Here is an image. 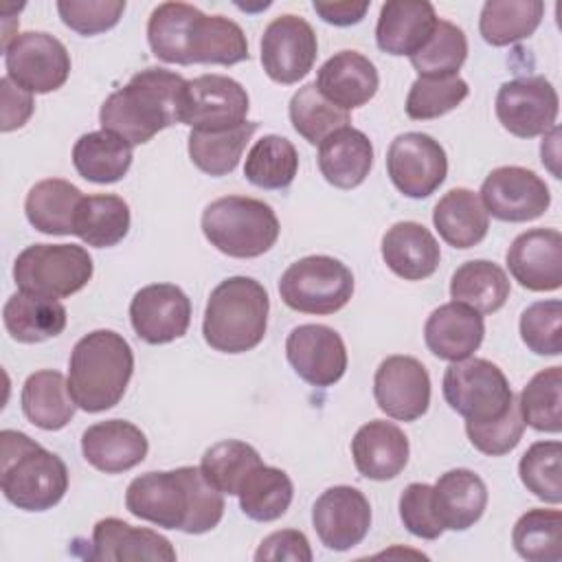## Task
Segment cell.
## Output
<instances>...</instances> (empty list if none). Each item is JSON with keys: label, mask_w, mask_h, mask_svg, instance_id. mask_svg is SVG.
Instances as JSON below:
<instances>
[{"label": "cell", "mask_w": 562, "mask_h": 562, "mask_svg": "<svg viewBox=\"0 0 562 562\" xmlns=\"http://www.w3.org/2000/svg\"><path fill=\"white\" fill-rule=\"evenodd\" d=\"M125 507L132 516L162 529L198 536L220 525L224 496L204 479L200 468L182 465L136 476L127 485Z\"/></svg>", "instance_id": "cell-1"}, {"label": "cell", "mask_w": 562, "mask_h": 562, "mask_svg": "<svg viewBox=\"0 0 562 562\" xmlns=\"http://www.w3.org/2000/svg\"><path fill=\"white\" fill-rule=\"evenodd\" d=\"M187 79L167 68H145L114 90L99 110L101 130L132 147L151 140L165 127L182 123Z\"/></svg>", "instance_id": "cell-2"}, {"label": "cell", "mask_w": 562, "mask_h": 562, "mask_svg": "<svg viewBox=\"0 0 562 562\" xmlns=\"http://www.w3.org/2000/svg\"><path fill=\"white\" fill-rule=\"evenodd\" d=\"M134 373L130 342L112 329H94L79 338L68 360V391L77 408L101 413L116 406Z\"/></svg>", "instance_id": "cell-3"}, {"label": "cell", "mask_w": 562, "mask_h": 562, "mask_svg": "<svg viewBox=\"0 0 562 562\" xmlns=\"http://www.w3.org/2000/svg\"><path fill=\"white\" fill-rule=\"evenodd\" d=\"M0 487L18 509L46 512L64 498L68 468L29 435L4 428L0 432Z\"/></svg>", "instance_id": "cell-4"}, {"label": "cell", "mask_w": 562, "mask_h": 562, "mask_svg": "<svg viewBox=\"0 0 562 562\" xmlns=\"http://www.w3.org/2000/svg\"><path fill=\"white\" fill-rule=\"evenodd\" d=\"M270 299L252 277H228L217 283L206 301L202 334L211 349L246 353L255 349L268 329Z\"/></svg>", "instance_id": "cell-5"}, {"label": "cell", "mask_w": 562, "mask_h": 562, "mask_svg": "<svg viewBox=\"0 0 562 562\" xmlns=\"http://www.w3.org/2000/svg\"><path fill=\"white\" fill-rule=\"evenodd\" d=\"M279 220L270 204L246 195H224L202 211V233L211 246L235 259H255L279 239Z\"/></svg>", "instance_id": "cell-6"}, {"label": "cell", "mask_w": 562, "mask_h": 562, "mask_svg": "<svg viewBox=\"0 0 562 562\" xmlns=\"http://www.w3.org/2000/svg\"><path fill=\"white\" fill-rule=\"evenodd\" d=\"M94 263L77 244H33L13 263L18 290L44 299H64L88 285Z\"/></svg>", "instance_id": "cell-7"}, {"label": "cell", "mask_w": 562, "mask_h": 562, "mask_svg": "<svg viewBox=\"0 0 562 562\" xmlns=\"http://www.w3.org/2000/svg\"><path fill=\"white\" fill-rule=\"evenodd\" d=\"M281 301L303 314H334L353 294L351 270L329 255H307L285 268L279 279Z\"/></svg>", "instance_id": "cell-8"}, {"label": "cell", "mask_w": 562, "mask_h": 562, "mask_svg": "<svg viewBox=\"0 0 562 562\" xmlns=\"http://www.w3.org/2000/svg\"><path fill=\"white\" fill-rule=\"evenodd\" d=\"M441 389L448 406L465 422H492L505 415L516 400L503 369L472 356L450 362Z\"/></svg>", "instance_id": "cell-9"}, {"label": "cell", "mask_w": 562, "mask_h": 562, "mask_svg": "<svg viewBox=\"0 0 562 562\" xmlns=\"http://www.w3.org/2000/svg\"><path fill=\"white\" fill-rule=\"evenodd\" d=\"M2 50L7 77L31 94L53 92L61 88L70 75V53L50 33H18Z\"/></svg>", "instance_id": "cell-10"}, {"label": "cell", "mask_w": 562, "mask_h": 562, "mask_svg": "<svg viewBox=\"0 0 562 562\" xmlns=\"http://www.w3.org/2000/svg\"><path fill=\"white\" fill-rule=\"evenodd\" d=\"M386 173L402 195L413 200L428 198L446 180V149L430 134L404 132L389 145Z\"/></svg>", "instance_id": "cell-11"}, {"label": "cell", "mask_w": 562, "mask_h": 562, "mask_svg": "<svg viewBox=\"0 0 562 562\" xmlns=\"http://www.w3.org/2000/svg\"><path fill=\"white\" fill-rule=\"evenodd\" d=\"M494 110L498 123L509 134L533 138L555 125L560 99L553 83L542 75L516 77L498 88Z\"/></svg>", "instance_id": "cell-12"}, {"label": "cell", "mask_w": 562, "mask_h": 562, "mask_svg": "<svg viewBox=\"0 0 562 562\" xmlns=\"http://www.w3.org/2000/svg\"><path fill=\"white\" fill-rule=\"evenodd\" d=\"M318 55V40L312 24L294 13L274 18L261 35V66L266 75L283 86L299 83Z\"/></svg>", "instance_id": "cell-13"}, {"label": "cell", "mask_w": 562, "mask_h": 562, "mask_svg": "<svg viewBox=\"0 0 562 562\" xmlns=\"http://www.w3.org/2000/svg\"><path fill=\"white\" fill-rule=\"evenodd\" d=\"M479 198L487 215L501 222H531L551 204L547 182L536 171L518 165L492 169L481 184Z\"/></svg>", "instance_id": "cell-14"}, {"label": "cell", "mask_w": 562, "mask_h": 562, "mask_svg": "<svg viewBox=\"0 0 562 562\" xmlns=\"http://www.w3.org/2000/svg\"><path fill=\"white\" fill-rule=\"evenodd\" d=\"M246 88L226 75H200L187 81L182 123L191 130H228L246 123Z\"/></svg>", "instance_id": "cell-15"}, {"label": "cell", "mask_w": 562, "mask_h": 562, "mask_svg": "<svg viewBox=\"0 0 562 562\" xmlns=\"http://www.w3.org/2000/svg\"><path fill=\"white\" fill-rule=\"evenodd\" d=\"M373 395L389 417L415 422L430 406V375L413 356H389L375 369Z\"/></svg>", "instance_id": "cell-16"}, {"label": "cell", "mask_w": 562, "mask_h": 562, "mask_svg": "<svg viewBox=\"0 0 562 562\" xmlns=\"http://www.w3.org/2000/svg\"><path fill=\"white\" fill-rule=\"evenodd\" d=\"M312 525L331 551H349L364 540L371 527V505L351 485L327 487L312 507Z\"/></svg>", "instance_id": "cell-17"}, {"label": "cell", "mask_w": 562, "mask_h": 562, "mask_svg": "<svg viewBox=\"0 0 562 562\" xmlns=\"http://www.w3.org/2000/svg\"><path fill=\"white\" fill-rule=\"evenodd\" d=\"M285 356L296 375L312 386H331L347 371V347L340 334L327 325L294 327L285 340Z\"/></svg>", "instance_id": "cell-18"}, {"label": "cell", "mask_w": 562, "mask_h": 562, "mask_svg": "<svg viewBox=\"0 0 562 562\" xmlns=\"http://www.w3.org/2000/svg\"><path fill=\"white\" fill-rule=\"evenodd\" d=\"M130 321L136 336L149 345L182 338L191 323V301L173 283L140 288L130 303Z\"/></svg>", "instance_id": "cell-19"}, {"label": "cell", "mask_w": 562, "mask_h": 562, "mask_svg": "<svg viewBox=\"0 0 562 562\" xmlns=\"http://www.w3.org/2000/svg\"><path fill=\"white\" fill-rule=\"evenodd\" d=\"M512 277L531 292H553L562 285V235L558 228L520 233L507 255Z\"/></svg>", "instance_id": "cell-20"}, {"label": "cell", "mask_w": 562, "mask_h": 562, "mask_svg": "<svg viewBox=\"0 0 562 562\" xmlns=\"http://www.w3.org/2000/svg\"><path fill=\"white\" fill-rule=\"evenodd\" d=\"M145 432L127 419H105L88 426L81 435L83 459L105 474H121L147 457Z\"/></svg>", "instance_id": "cell-21"}, {"label": "cell", "mask_w": 562, "mask_h": 562, "mask_svg": "<svg viewBox=\"0 0 562 562\" xmlns=\"http://www.w3.org/2000/svg\"><path fill=\"white\" fill-rule=\"evenodd\" d=\"M90 560L99 562H173L176 549L154 529L134 527L121 518H101L92 529Z\"/></svg>", "instance_id": "cell-22"}, {"label": "cell", "mask_w": 562, "mask_h": 562, "mask_svg": "<svg viewBox=\"0 0 562 562\" xmlns=\"http://www.w3.org/2000/svg\"><path fill=\"white\" fill-rule=\"evenodd\" d=\"M483 314L472 307L450 301L430 312L424 325V340L432 356L448 362L470 358L483 342Z\"/></svg>", "instance_id": "cell-23"}, {"label": "cell", "mask_w": 562, "mask_h": 562, "mask_svg": "<svg viewBox=\"0 0 562 562\" xmlns=\"http://www.w3.org/2000/svg\"><path fill=\"white\" fill-rule=\"evenodd\" d=\"M411 446L404 430L386 419H371L351 439L356 470L371 481L395 479L408 463Z\"/></svg>", "instance_id": "cell-24"}, {"label": "cell", "mask_w": 562, "mask_h": 562, "mask_svg": "<svg viewBox=\"0 0 562 562\" xmlns=\"http://www.w3.org/2000/svg\"><path fill=\"white\" fill-rule=\"evenodd\" d=\"M314 83L327 101L349 112L375 97L380 77L373 61L362 53L338 50L318 68Z\"/></svg>", "instance_id": "cell-25"}, {"label": "cell", "mask_w": 562, "mask_h": 562, "mask_svg": "<svg viewBox=\"0 0 562 562\" xmlns=\"http://www.w3.org/2000/svg\"><path fill=\"white\" fill-rule=\"evenodd\" d=\"M437 11L428 0L384 2L375 24L378 48L389 55H415L432 35Z\"/></svg>", "instance_id": "cell-26"}, {"label": "cell", "mask_w": 562, "mask_h": 562, "mask_svg": "<svg viewBox=\"0 0 562 562\" xmlns=\"http://www.w3.org/2000/svg\"><path fill=\"white\" fill-rule=\"evenodd\" d=\"M485 507L487 487L483 479L468 468L448 470L432 485V509L443 531L470 529L479 522Z\"/></svg>", "instance_id": "cell-27"}, {"label": "cell", "mask_w": 562, "mask_h": 562, "mask_svg": "<svg viewBox=\"0 0 562 562\" xmlns=\"http://www.w3.org/2000/svg\"><path fill=\"white\" fill-rule=\"evenodd\" d=\"M382 259L404 281H422L439 268L441 250L424 224L397 222L382 237Z\"/></svg>", "instance_id": "cell-28"}, {"label": "cell", "mask_w": 562, "mask_h": 562, "mask_svg": "<svg viewBox=\"0 0 562 562\" xmlns=\"http://www.w3.org/2000/svg\"><path fill=\"white\" fill-rule=\"evenodd\" d=\"M373 165L369 136L351 125L336 130L318 145L321 176L336 189H356L364 182Z\"/></svg>", "instance_id": "cell-29"}, {"label": "cell", "mask_w": 562, "mask_h": 562, "mask_svg": "<svg viewBox=\"0 0 562 562\" xmlns=\"http://www.w3.org/2000/svg\"><path fill=\"white\" fill-rule=\"evenodd\" d=\"M432 224L441 239L452 248H472L481 244L490 228V215L472 189H450L432 211Z\"/></svg>", "instance_id": "cell-30"}, {"label": "cell", "mask_w": 562, "mask_h": 562, "mask_svg": "<svg viewBox=\"0 0 562 562\" xmlns=\"http://www.w3.org/2000/svg\"><path fill=\"white\" fill-rule=\"evenodd\" d=\"M248 40L241 26L224 15L198 13L187 46L189 64L233 66L248 59Z\"/></svg>", "instance_id": "cell-31"}, {"label": "cell", "mask_w": 562, "mask_h": 562, "mask_svg": "<svg viewBox=\"0 0 562 562\" xmlns=\"http://www.w3.org/2000/svg\"><path fill=\"white\" fill-rule=\"evenodd\" d=\"M7 331L18 342H44L66 329V307L57 299H44L18 290L2 307Z\"/></svg>", "instance_id": "cell-32"}, {"label": "cell", "mask_w": 562, "mask_h": 562, "mask_svg": "<svg viewBox=\"0 0 562 562\" xmlns=\"http://www.w3.org/2000/svg\"><path fill=\"white\" fill-rule=\"evenodd\" d=\"M20 404L24 417L42 430H61L75 417V400L68 380L55 369H42L26 378Z\"/></svg>", "instance_id": "cell-33"}, {"label": "cell", "mask_w": 562, "mask_h": 562, "mask_svg": "<svg viewBox=\"0 0 562 562\" xmlns=\"http://www.w3.org/2000/svg\"><path fill=\"white\" fill-rule=\"evenodd\" d=\"M83 193L68 180L48 178L35 182L24 200L29 224L46 235H72L75 213Z\"/></svg>", "instance_id": "cell-34"}, {"label": "cell", "mask_w": 562, "mask_h": 562, "mask_svg": "<svg viewBox=\"0 0 562 562\" xmlns=\"http://www.w3.org/2000/svg\"><path fill=\"white\" fill-rule=\"evenodd\" d=\"M132 158V145L108 130L88 132L79 136L72 147L77 173L97 184L119 182L130 171Z\"/></svg>", "instance_id": "cell-35"}, {"label": "cell", "mask_w": 562, "mask_h": 562, "mask_svg": "<svg viewBox=\"0 0 562 562\" xmlns=\"http://www.w3.org/2000/svg\"><path fill=\"white\" fill-rule=\"evenodd\" d=\"M507 272L487 259H472L461 263L450 279V296L457 303L472 307L479 314L498 312L509 299Z\"/></svg>", "instance_id": "cell-36"}, {"label": "cell", "mask_w": 562, "mask_h": 562, "mask_svg": "<svg viewBox=\"0 0 562 562\" xmlns=\"http://www.w3.org/2000/svg\"><path fill=\"white\" fill-rule=\"evenodd\" d=\"M130 206L123 198L112 193L83 195L75 213V231L83 244L94 248H110L130 233Z\"/></svg>", "instance_id": "cell-37"}, {"label": "cell", "mask_w": 562, "mask_h": 562, "mask_svg": "<svg viewBox=\"0 0 562 562\" xmlns=\"http://www.w3.org/2000/svg\"><path fill=\"white\" fill-rule=\"evenodd\" d=\"M257 127H259L257 121H246L237 127L215 130V132L191 130L189 145H187L189 158L200 171L209 176H215V178L226 176L239 165V158L248 140L257 132Z\"/></svg>", "instance_id": "cell-38"}, {"label": "cell", "mask_w": 562, "mask_h": 562, "mask_svg": "<svg viewBox=\"0 0 562 562\" xmlns=\"http://www.w3.org/2000/svg\"><path fill=\"white\" fill-rule=\"evenodd\" d=\"M294 496V485L281 468L266 463L255 465L237 490L241 512L257 522H272L281 518Z\"/></svg>", "instance_id": "cell-39"}, {"label": "cell", "mask_w": 562, "mask_h": 562, "mask_svg": "<svg viewBox=\"0 0 562 562\" xmlns=\"http://www.w3.org/2000/svg\"><path fill=\"white\" fill-rule=\"evenodd\" d=\"M544 2L540 0H487L481 9L479 31L490 46H509L540 26Z\"/></svg>", "instance_id": "cell-40"}, {"label": "cell", "mask_w": 562, "mask_h": 562, "mask_svg": "<svg viewBox=\"0 0 562 562\" xmlns=\"http://www.w3.org/2000/svg\"><path fill=\"white\" fill-rule=\"evenodd\" d=\"M299 171V151L285 136L266 134L259 138L244 162V176L259 189H285Z\"/></svg>", "instance_id": "cell-41"}, {"label": "cell", "mask_w": 562, "mask_h": 562, "mask_svg": "<svg viewBox=\"0 0 562 562\" xmlns=\"http://www.w3.org/2000/svg\"><path fill=\"white\" fill-rule=\"evenodd\" d=\"M198 13L200 9L187 2L158 4L147 20V42L151 53L167 64L189 66V33Z\"/></svg>", "instance_id": "cell-42"}, {"label": "cell", "mask_w": 562, "mask_h": 562, "mask_svg": "<svg viewBox=\"0 0 562 562\" xmlns=\"http://www.w3.org/2000/svg\"><path fill=\"white\" fill-rule=\"evenodd\" d=\"M514 549L529 562L562 560V514L560 509L533 507L525 512L512 531Z\"/></svg>", "instance_id": "cell-43"}, {"label": "cell", "mask_w": 562, "mask_h": 562, "mask_svg": "<svg viewBox=\"0 0 562 562\" xmlns=\"http://www.w3.org/2000/svg\"><path fill=\"white\" fill-rule=\"evenodd\" d=\"M290 123L299 136L321 145L329 134L349 125V112L327 101L316 83H305L290 99Z\"/></svg>", "instance_id": "cell-44"}, {"label": "cell", "mask_w": 562, "mask_h": 562, "mask_svg": "<svg viewBox=\"0 0 562 562\" xmlns=\"http://www.w3.org/2000/svg\"><path fill=\"white\" fill-rule=\"evenodd\" d=\"M518 408L522 422L538 432L562 430V367L538 371L520 391Z\"/></svg>", "instance_id": "cell-45"}, {"label": "cell", "mask_w": 562, "mask_h": 562, "mask_svg": "<svg viewBox=\"0 0 562 562\" xmlns=\"http://www.w3.org/2000/svg\"><path fill=\"white\" fill-rule=\"evenodd\" d=\"M468 57V37L463 29L448 20H437L428 42L411 55L419 77H457Z\"/></svg>", "instance_id": "cell-46"}, {"label": "cell", "mask_w": 562, "mask_h": 562, "mask_svg": "<svg viewBox=\"0 0 562 562\" xmlns=\"http://www.w3.org/2000/svg\"><path fill=\"white\" fill-rule=\"evenodd\" d=\"M263 463L259 452L239 439H224L213 443L204 454L200 470L204 479L217 487L222 494L237 496V490L244 481V476L255 468Z\"/></svg>", "instance_id": "cell-47"}, {"label": "cell", "mask_w": 562, "mask_h": 562, "mask_svg": "<svg viewBox=\"0 0 562 562\" xmlns=\"http://www.w3.org/2000/svg\"><path fill=\"white\" fill-rule=\"evenodd\" d=\"M562 443L560 441H536L518 461V476L522 485L540 501L549 505L562 503Z\"/></svg>", "instance_id": "cell-48"}, {"label": "cell", "mask_w": 562, "mask_h": 562, "mask_svg": "<svg viewBox=\"0 0 562 562\" xmlns=\"http://www.w3.org/2000/svg\"><path fill=\"white\" fill-rule=\"evenodd\" d=\"M468 83L457 77H417L406 97V114L413 121H430L452 112L468 97Z\"/></svg>", "instance_id": "cell-49"}, {"label": "cell", "mask_w": 562, "mask_h": 562, "mask_svg": "<svg viewBox=\"0 0 562 562\" xmlns=\"http://www.w3.org/2000/svg\"><path fill=\"white\" fill-rule=\"evenodd\" d=\"M520 338L538 356L562 351V303L558 299L536 301L520 314Z\"/></svg>", "instance_id": "cell-50"}, {"label": "cell", "mask_w": 562, "mask_h": 562, "mask_svg": "<svg viewBox=\"0 0 562 562\" xmlns=\"http://www.w3.org/2000/svg\"><path fill=\"white\" fill-rule=\"evenodd\" d=\"M522 430H525V422L516 400L505 415L492 422H465V432L470 443L487 457H501L512 452L518 446Z\"/></svg>", "instance_id": "cell-51"}, {"label": "cell", "mask_w": 562, "mask_h": 562, "mask_svg": "<svg viewBox=\"0 0 562 562\" xmlns=\"http://www.w3.org/2000/svg\"><path fill=\"white\" fill-rule=\"evenodd\" d=\"M61 22L79 35H97L119 24L125 0H59Z\"/></svg>", "instance_id": "cell-52"}, {"label": "cell", "mask_w": 562, "mask_h": 562, "mask_svg": "<svg viewBox=\"0 0 562 562\" xmlns=\"http://www.w3.org/2000/svg\"><path fill=\"white\" fill-rule=\"evenodd\" d=\"M400 518L404 527L424 540H437L443 533L432 509V485L411 483L400 496Z\"/></svg>", "instance_id": "cell-53"}, {"label": "cell", "mask_w": 562, "mask_h": 562, "mask_svg": "<svg viewBox=\"0 0 562 562\" xmlns=\"http://www.w3.org/2000/svg\"><path fill=\"white\" fill-rule=\"evenodd\" d=\"M257 562H312V549L307 536L299 529H281L266 536L255 551Z\"/></svg>", "instance_id": "cell-54"}, {"label": "cell", "mask_w": 562, "mask_h": 562, "mask_svg": "<svg viewBox=\"0 0 562 562\" xmlns=\"http://www.w3.org/2000/svg\"><path fill=\"white\" fill-rule=\"evenodd\" d=\"M0 92H2V132H13L22 127L31 114H33V97L24 88L15 86L9 77L0 79Z\"/></svg>", "instance_id": "cell-55"}, {"label": "cell", "mask_w": 562, "mask_h": 562, "mask_svg": "<svg viewBox=\"0 0 562 562\" xmlns=\"http://www.w3.org/2000/svg\"><path fill=\"white\" fill-rule=\"evenodd\" d=\"M314 11L321 15V20H325L327 24L334 26H351L358 24L367 11H369V2H353V0H342V2H321L314 0Z\"/></svg>", "instance_id": "cell-56"}, {"label": "cell", "mask_w": 562, "mask_h": 562, "mask_svg": "<svg viewBox=\"0 0 562 562\" xmlns=\"http://www.w3.org/2000/svg\"><path fill=\"white\" fill-rule=\"evenodd\" d=\"M558 136H560V127L553 125V127L544 134L542 145H540L542 165H547L555 178H560V171H558V165H555L558 158H560V151H558Z\"/></svg>", "instance_id": "cell-57"}]
</instances>
